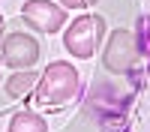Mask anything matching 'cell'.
Listing matches in <instances>:
<instances>
[{"mask_svg":"<svg viewBox=\"0 0 150 132\" xmlns=\"http://www.w3.org/2000/svg\"><path fill=\"white\" fill-rule=\"evenodd\" d=\"M21 15H24L27 24H33V27L42 30V33H57L66 24V9L51 3V0H27L24 9H21Z\"/></svg>","mask_w":150,"mask_h":132,"instance_id":"5b68a950","label":"cell"},{"mask_svg":"<svg viewBox=\"0 0 150 132\" xmlns=\"http://www.w3.org/2000/svg\"><path fill=\"white\" fill-rule=\"evenodd\" d=\"M102 33H105V21L99 18V15H81V18H75L69 27H66V33H63V48H66L72 57L87 60V57L96 54Z\"/></svg>","mask_w":150,"mask_h":132,"instance_id":"7a4b0ae2","label":"cell"},{"mask_svg":"<svg viewBox=\"0 0 150 132\" xmlns=\"http://www.w3.org/2000/svg\"><path fill=\"white\" fill-rule=\"evenodd\" d=\"M0 57L12 69H30L39 60V42L27 33H9L0 45Z\"/></svg>","mask_w":150,"mask_h":132,"instance_id":"277c9868","label":"cell"},{"mask_svg":"<svg viewBox=\"0 0 150 132\" xmlns=\"http://www.w3.org/2000/svg\"><path fill=\"white\" fill-rule=\"evenodd\" d=\"M9 132H48V123L33 111H18L9 120Z\"/></svg>","mask_w":150,"mask_h":132,"instance_id":"8992f818","label":"cell"},{"mask_svg":"<svg viewBox=\"0 0 150 132\" xmlns=\"http://www.w3.org/2000/svg\"><path fill=\"white\" fill-rule=\"evenodd\" d=\"M0 30H3V15H0Z\"/></svg>","mask_w":150,"mask_h":132,"instance_id":"9c48e42d","label":"cell"},{"mask_svg":"<svg viewBox=\"0 0 150 132\" xmlns=\"http://www.w3.org/2000/svg\"><path fill=\"white\" fill-rule=\"evenodd\" d=\"M66 9H84V6H93L96 0H60Z\"/></svg>","mask_w":150,"mask_h":132,"instance_id":"ba28073f","label":"cell"},{"mask_svg":"<svg viewBox=\"0 0 150 132\" xmlns=\"http://www.w3.org/2000/svg\"><path fill=\"white\" fill-rule=\"evenodd\" d=\"M36 81H39V75H36V72H30V69H18L15 75L6 81V93L12 96V99H18V96H27L30 87H33Z\"/></svg>","mask_w":150,"mask_h":132,"instance_id":"52a82bcc","label":"cell"},{"mask_svg":"<svg viewBox=\"0 0 150 132\" xmlns=\"http://www.w3.org/2000/svg\"><path fill=\"white\" fill-rule=\"evenodd\" d=\"M141 57V48H138V39H135L132 30H114L108 39V48L102 54V63L108 72H117V75H123V72H132L135 63H138Z\"/></svg>","mask_w":150,"mask_h":132,"instance_id":"3957f363","label":"cell"},{"mask_svg":"<svg viewBox=\"0 0 150 132\" xmlns=\"http://www.w3.org/2000/svg\"><path fill=\"white\" fill-rule=\"evenodd\" d=\"M78 87H81L78 69L66 60H54L42 69L39 81H36V102L45 108H60L78 96Z\"/></svg>","mask_w":150,"mask_h":132,"instance_id":"6da1fadb","label":"cell"}]
</instances>
